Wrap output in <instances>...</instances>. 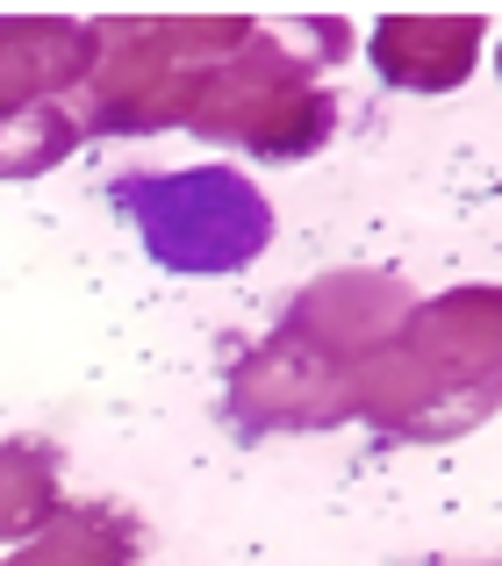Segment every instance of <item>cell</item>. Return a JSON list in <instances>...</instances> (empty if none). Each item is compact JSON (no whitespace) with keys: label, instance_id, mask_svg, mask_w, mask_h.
Instances as JSON below:
<instances>
[{"label":"cell","instance_id":"11","mask_svg":"<svg viewBox=\"0 0 502 566\" xmlns=\"http://www.w3.org/2000/svg\"><path fill=\"white\" fill-rule=\"evenodd\" d=\"M86 144L72 101H36V108L0 115V180H43L51 166H65Z\"/></svg>","mask_w":502,"mask_h":566},{"label":"cell","instance_id":"3","mask_svg":"<svg viewBox=\"0 0 502 566\" xmlns=\"http://www.w3.org/2000/svg\"><path fill=\"white\" fill-rule=\"evenodd\" d=\"M251 14H94V65L72 101L86 137H158L180 129L216 57L238 51Z\"/></svg>","mask_w":502,"mask_h":566},{"label":"cell","instance_id":"1","mask_svg":"<svg viewBox=\"0 0 502 566\" xmlns=\"http://www.w3.org/2000/svg\"><path fill=\"white\" fill-rule=\"evenodd\" d=\"M502 409V287H446L352 374V423L395 444H452Z\"/></svg>","mask_w":502,"mask_h":566},{"label":"cell","instance_id":"8","mask_svg":"<svg viewBox=\"0 0 502 566\" xmlns=\"http://www.w3.org/2000/svg\"><path fill=\"white\" fill-rule=\"evenodd\" d=\"M94 36L72 14H0V115L36 101H80Z\"/></svg>","mask_w":502,"mask_h":566},{"label":"cell","instance_id":"10","mask_svg":"<svg viewBox=\"0 0 502 566\" xmlns=\"http://www.w3.org/2000/svg\"><path fill=\"white\" fill-rule=\"evenodd\" d=\"M65 516V459L57 444L8 438L0 444V545H29Z\"/></svg>","mask_w":502,"mask_h":566},{"label":"cell","instance_id":"13","mask_svg":"<svg viewBox=\"0 0 502 566\" xmlns=\"http://www.w3.org/2000/svg\"><path fill=\"white\" fill-rule=\"evenodd\" d=\"M495 566H502V559H495Z\"/></svg>","mask_w":502,"mask_h":566},{"label":"cell","instance_id":"4","mask_svg":"<svg viewBox=\"0 0 502 566\" xmlns=\"http://www.w3.org/2000/svg\"><path fill=\"white\" fill-rule=\"evenodd\" d=\"M108 208L137 222L144 251L172 280L244 273L273 244V201L238 166H180V172H115Z\"/></svg>","mask_w":502,"mask_h":566},{"label":"cell","instance_id":"7","mask_svg":"<svg viewBox=\"0 0 502 566\" xmlns=\"http://www.w3.org/2000/svg\"><path fill=\"white\" fill-rule=\"evenodd\" d=\"M489 22L481 14H380L366 29V57H374L380 86L395 94H452L467 86Z\"/></svg>","mask_w":502,"mask_h":566},{"label":"cell","instance_id":"2","mask_svg":"<svg viewBox=\"0 0 502 566\" xmlns=\"http://www.w3.org/2000/svg\"><path fill=\"white\" fill-rule=\"evenodd\" d=\"M352 57V29L337 14H287L259 22L238 36V51L216 57L209 80L195 86V108L180 129L201 144H223L244 158H316L337 137V94L331 72Z\"/></svg>","mask_w":502,"mask_h":566},{"label":"cell","instance_id":"5","mask_svg":"<svg viewBox=\"0 0 502 566\" xmlns=\"http://www.w3.org/2000/svg\"><path fill=\"white\" fill-rule=\"evenodd\" d=\"M223 416L244 444L273 438V430H331V423L352 416V374L273 331L265 345H251L244 359L230 366Z\"/></svg>","mask_w":502,"mask_h":566},{"label":"cell","instance_id":"9","mask_svg":"<svg viewBox=\"0 0 502 566\" xmlns=\"http://www.w3.org/2000/svg\"><path fill=\"white\" fill-rule=\"evenodd\" d=\"M137 559H144V531L129 510H115V502H65V516L51 531H36L0 566H137Z\"/></svg>","mask_w":502,"mask_h":566},{"label":"cell","instance_id":"6","mask_svg":"<svg viewBox=\"0 0 502 566\" xmlns=\"http://www.w3.org/2000/svg\"><path fill=\"white\" fill-rule=\"evenodd\" d=\"M409 308H417V294H409L402 273H388V265H337V273L308 280V287L294 294L273 331L294 337L302 352H316V359L359 374V366L409 323Z\"/></svg>","mask_w":502,"mask_h":566},{"label":"cell","instance_id":"12","mask_svg":"<svg viewBox=\"0 0 502 566\" xmlns=\"http://www.w3.org/2000/svg\"><path fill=\"white\" fill-rule=\"evenodd\" d=\"M495 72H502V43H495Z\"/></svg>","mask_w":502,"mask_h":566}]
</instances>
